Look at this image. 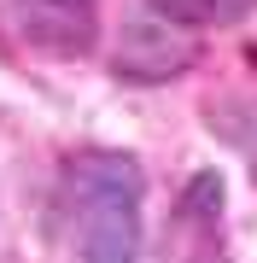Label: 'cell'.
<instances>
[{
	"label": "cell",
	"mask_w": 257,
	"mask_h": 263,
	"mask_svg": "<svg viewBox=\"0 0 257 263\" xmlns=\"http://www.w3.org/2000/svg\"><path fill=\"white\" fill-rule=\"evenodd\" d=\"M58 211L82 263H141L146 246V164L117 146H82L58 170Z\"/></svg>",
	"instance_id": "6da1fadb"
},
{
	"label": "cell",
	"mask_w": 257,
	"mask_h": 263,
	"mask_svg": "<svg viewBox=\"0 0 257 263\" xmlns=\"http://www.w3.org/2000/svg\"><path fill=\"white\" fill-rule=\"evenodd\" d=\"M193 65H199L193 29L158 18V12H134V18H123V29L111 35V76H117V82L158 88V82L187 76Z\"/></svg>",
	"instance_id": "7a4b0ae2"
},
{
	"label": "cell",
	"mask_w": 257,
	"mask_h": 263,
	"mask_svg": "<svg viewBox=\"0 0 257 263\" xmlns=\"http://www.w3.org/2000/svg\"><path fill=\"white\" fill-rule=\"evenodd\" d=\"M12 29L58 59H82L100 41V18L88 0H12Z\"/></svg>",
	"instance_id": "3957f363"
},
{
	"label": "cell",
	"mask_w": 257,
	"mask_h": 263,
	"mask_svg": "<svg viewBox=\"0 0 257 263\" xmlns=\"http://www.w3.org/2000/svg\"><path fill=\"white\" fill-rule=\"evenodd\" d=\"M146 12H158V18H170L181 29H234L246 24L257 12V0H146Z\"/></svg>",
	"instance_id": "277c9868"
},
{
	"label": "cell",
	"mask_w": 257,
	"mask_h": 263,
	"mask_svg": "<svg viewBox=\"0 0 257 263\" xmlns=\"http://www.w3.org/2000/svg\"><path fill=\"white\" fill-rule=\"evenodd\" d=\"M222 211H228V187H222L216 170H199V176L187 181V193H181V216H199V222L216 228Z\"/></svg>",
	"instance_id": "5b68a950"
}]
</instances>
